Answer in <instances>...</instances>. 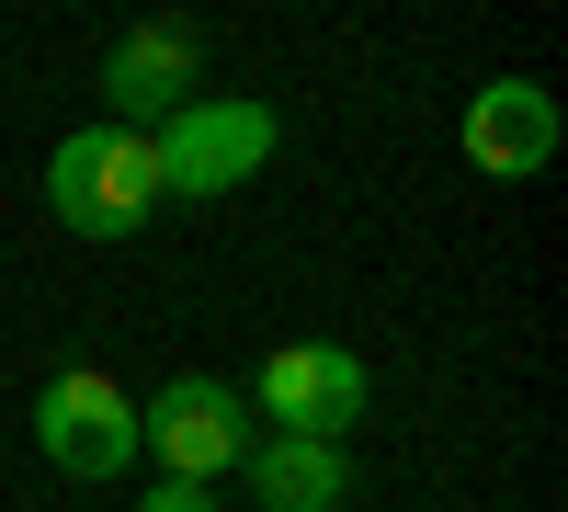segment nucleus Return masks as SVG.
I'll list each match as a JSON object with an SVG mask.
<instances>
[{
	"mask_svg": "<svg viewBox=\"0 0 568 512\" xmlns=\"http://www.w3.org/2000/svg\"><path fill=\"white\" fill-rule=\"evenodd\" d=\"M45 217L80 228V240H136V228L160 217V160H149V137H125V126H80L45 149Z\"/></svg>",
	"mask_w": 568,
	"mask_h": 512,
	"instance_id": "nucleus-1",
	"label": "nucleus"
},
{
	"mask_svg": "<svg viewBox=\"0 0 568 512\" xmlns=\"http://www.w3.org/2000/svg\"><path fill=\"white\" fill-rule=\"evenodd\" d=\"M149 160H160V194L216 205V194H240V182L273 160V114L251 103V91H194L182 114L149 126Z\"/></svg>",
	"mask_w": 568,
	"mask_h": 512,
	"instance_id": "nucleus-2",
	"label": "nucleus"
},
{
	"mask_svg": "<svg viewBox=\"0 0 568 512\" xmlns=\"http://www.w3.org/2000/svg\"><path fill=\"white\" fill-rule=\"evenodd\" d=\"M34 444L58 479H125L136 468V399L103 377V364H58L34 388Z\"/></svg>",
	"mask_w": 568,
	"mask_h": 512,
	"instance_id": "nucleus-3",
	"label": "nucleus"
},
{
	"mask_svg": "<svg viewBox=\"0 0 568 512\" xmlns=\"http://www.w3.org/2000/svg\"><path fill=\"white\" fill-rule=\"evenodd\" d=\"M136 444L160 455L171 479H194V490H216L227 468H251V399L240 388H216V377H171L149 410H136Z\"/></svg>",
	"mask_w": 568,
	"mask_h": 512,
	"instance_id": "nucleus-4",
	"label": "nucleus"
},
{
	"mask_svg": "<svg viewBox=\"0 0 568 512\" xmlns=\"http://www.w3.org/2000/svg\"><path fill=\"white\" fill-rule=\"evenodd\" d=\"M251 410H273V433L342 444L364 422V353H342V342H284L262 377H251Z\"/></svg>",
	"mask_w": 568,
	"mask_h": 512,
	"instance_id": "nucleus-5",
	"label": "nucleus"
},
{
	"mask_svg": "<svg viewBox=\"0 0 568 512\" xmlns=\"http://www.w3.org/2000/svg\"><path fill=\"white\" fill-rule=\"evenodd\" d=\"M205 58H194V23H136V34H114L103 46V126H125V137H149L160 114H182V103H194V80Z\"/></svg>",
	"mask_w": 568,
	"mask_h": 512,
	"instance_id": "nucleus-6",
	"label": "nucleus"
},
{
	"mask_svg": "<svg viewBox=\"0 0 568 512\" xmlns=\"http://www.w3.org/2000/svg\"><path fill=\"white\" fill-rule=\"evenodd\" d=\"M466 160L489 182H535L557 160V91L546 80H489L478 103H466Z\"/></svg>",
	"mask_w": 568,
	"mask_h": 512,
	"instance_id": "nucleus-7",
	"label": "nucleus"
},
{
	"mask_svg": "<svg viewBox=\"0 0 568 512\" xmlns=\"http://www.w3.org/2000/svg\"><path fill=\"white\" fill-rule=\"evenodd\" d=\"M251 501L262 512H342L353 501V455L342 444H307V433H273V444H251Z\"/></svg>",
	"mask_w": 568,
	"mask_h": 512,
	"instance_id": "nucleus-8",
	"label": "nucleus"
},
{
	"mask_svg": "<svg viewBox=\"0 0 568 512\" xmlns=\"http://www.w3.org/2000/svg\"><path fill=\"white\" fill-rule=\"evenodd\" d=\"M136 512H216V490H194V479H160V490L136 501Z\"/></svg>",
	"mask_w": 568,
	"mask_h": 512,
	"instance_id": "nucleus-9",
	"label": "nucleus"
}]
</instances>
